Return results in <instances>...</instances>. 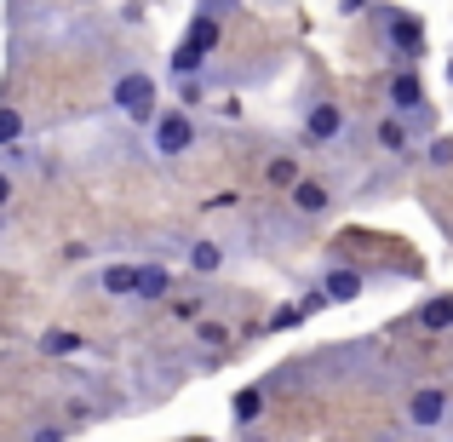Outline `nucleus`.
I'll use <instances>...</instances> for the list:
<instances>
[{
	"label": "nucleus",
	"mask_w": 453,
	"mask_h": 442,
	"mask_svg": "<svg viewBox=\"0 0 453 442\" xmlns=\"http://www.w3.org/2000/svg\"><path fill=\"white\" fill-rule=\"evenodd\" d=\"M184 41H196L201 52H219L224 23H219V18H207V12H196V18H189V29H184Z\"/></svg>",
	"instance_id": "17"
},
{
	"label": "nucleus",
	"mask_w": 453,
	"mask_h": 442,
	"mask_svg": "<svg viewBox=\"0 0 453 442\" xmlns=\"http://www.w3.org/2000/svg\"><path fill=\"white\" fill-rule=\"evenodd\" d=\"M207 64H212V52H201L196 41H178L173 52H166V75H173V81H189V75H207Z\"/></svg>",
	"instance_id": "11"
},
{
	"label": "nucleus",
	"mask_w": 453,
	"mask_h": 442,
	"mask_svg": "<svg viewBox=\"0 0 453 442\" xmlns=\"http://www.w3.org/2000/svg\"><path fill=\"white\" fill-rule=\"evenodd\" d=\"M0 230H6V213H0Z\"/></svg>",
	"instance_id": "32"
},
{
	"label": "nucleus",
	"mask_w": 453,
	"mask_h": 442,
	"mask_svg": "<svg viewBox=\"0 0 453 442\" xmlns=\"http://www.w3.org/2000/svg\"><path fill=\"white\" fill-rule=\"evenodd\" d=\"M293 178H299V161H293V155H270L265 161V190H288Z\"/></svg>",
	"instance_id": "19"
},
{
	"label": "nucleus",
	"mask_w": 453,
	"mask_h": 442,
	"mask_svg": "<svg viewBox=\"0 0 453 442\" xmlns=\"http://www.w3.org/2000/svg\"><path fill=\"white\" fill-rule=\"evenodd\" d=\"M344 18H362V12H373V0H339Z\"/></svg>",
	"instance_id": "29"
},
{
	"label": "nucleus",
	"mask_w": 453,
	"mask_h": 442,
	"mask_svg": "<svg viewBox=\"0 0 453 442\" xmlns=\"http://www.w3.org/2000/svg\"><path fill=\"white\" fill-rule=\"evenodd\" d=\"M138 288V265H104L98 270V293L104 299H133Z\"/></svg>",
	"instance_id": "14"
},
{
	"label": "nucleus",
	"mask_w": 453,
	"mask_h": 442,
	"mask_svg": "<svg viewBox=\"0 0 453 442\" xmlns=\"http://www.w3.org/2000/svg\"><path fill=\"white\" fill-rule=\"evenodd\" d=\"M385 104H390V115H431V98H425V81H419V69L413 64H396V75L385 81Z\"/></svg>",
	"instance_id": "5"
},
{
	"label": "nucleus",
	"mask_w": 453,
	"mask_h": 442,
	"mask_svg": "<svg viewBox=\"0 0 453 442\" xmlns=\"http://www.w3.org/2000/svg\"><path fill=\"white\" fill-rule=\"evenodd\" d=\"M448 431H453V414H448Z\"/></svg>",
	"instance_id": "33"
},
{
	"label": "nucleus",
	"mask_w": 453,
	"mask_h": 442,
	"mask_svg": "<svg viewBox=\"0 0 453 442\" xmlns=\"http://www.w3.org/2000/svg\"><path fill=\"white\" fill-rule=\"evenodd\" d=\"M373 23H379V41H385V52L396 58V64H419V58H425V23L413 18V12L379 6Z\"/></svg>",
	"instance_id": "3"
},
{
	"label": "nucleus",
	"mask_w": 453,
	"mask_h": 442,
	"mask_svg": "<svg viewBox=\"0 0 453 442\" xmlns=\"http://www.w3.org/2000/svg\"><path fill=\"white\" fill-rule=\"evenodd\" d=\"M373 144L402 161V155H413V144H419V127H413L408 115H390V110H385V115L373 121Z\"/></svg>",
	"instance_id": "9"
},
{
	"label": "nucleus",
	"mask_w": 453,
	"mask_h": 442,
	"mask_svg": "<svg viewBox=\"0 0 453 442\" xmlns=\"http://www.w3.org/2000/svg\"><path fill=\"white\" fill-rule=\"evenodd\" d=\"M196 345L201 351H230V328H224V322H196Z\"/></svg>",
	"instance_id": "21"
},
{
	"label": "nucleus",
	"mask_w": 453,
	"mask_h": 442,
	"mask_svg": "<svg viewBox=\"0 0 453 442\" xmlns=\"http://www.w3.org/2000/svg\"><path fill=\"white\" fill-rule=\"evenodd\" d=\"M23 138H29V121H23V110L0 98V155H6V150H18Z\"/></svg>",
	"instance_id": "16"
},
{
	"label": "nucleus",
	"mask_w": 453,
	"mask_h": 442,
	"mask_svg": "<svg viewBox=\"0 0 453 442\" xmlns=\"http://www.w3.org/2000/svg\"><path fill=\"white\" fill-rule=\"evenodd\" d=\"M242 442H270V437H253V431H247V437H242Z\"/></svg>",
	"instance_id": "30"
},
{
	"label": "nucleus",
	"mask_w": 453,
	"mask_h": 442,
	"mask_svg": "<svg viewBox=\"0 0 453 442\" xmlns=\"http://www.w3.org/2000/svg\"><path fill=\"white\" fill-rule=\"evenodd\" d=\"M419 161L431 167V173H448V167H453V138H425Z\"/></svg>",
	"instance_id": "20"
},
{
	"label": "nucleus",
	"mask_w": 453,
	"mask_h": 442,
	"mask_svg": "<svg viewBox=\"0 0 453 442\" xmlns=\"http://www.w3.org/2000/svg\"><path fill=\"white\" fill-rule=\"evenodd\" d=\"M12 196H18V178H12V167L0 161V213L12 207Z\"/></svg>",
	"instance_id": "24"
},
{
	"label": "nucleus",
	"mask_w": 453,
	"mask_h": 442,
	"mask_svg": "<svg viewBox=\"0 0 453 442\" xmlns=\"http://www.w3.org/2000/svg\"><path fill=\"white\" fill-rule=\"evenodd\" d=\"M281 196H288L293 219H327V213H333V184H327V178H304L299 173Z\"/></svg>",
	"instance_id": "7"
},
{
	"label": "nucleus",
	"mask_w": 453,
	"mask_h": 442,
	"mask_svg": "<svg viewBox=\"0 0 453 442\" xmlns=\"http://www.w3.org/2000/svg\"><path fill=\"white\" fill-rule=\"evenodd\" d=\"M64 437H69V425H41L29 442H64Z\"/></svg>",
	"instance_id": "28"
},
{
	"label": "nucleus",
	"mask_w": 453,
	"mask_h": 442,
	"mask_svg": "<svg viewBox=\"0 0 453 442\" xmlns=\"http://www.w3.org/2000/svg\"><path fill=\"white\" fill-rule=\"evenodd\" d=\"M110 104H115V115H127L133 127H150L155 110H161V81H155L150 69H127V75L110 81Z\"/></svg>",
	"instance_id": "1"
},
{
	"label": "nucleus",
	"mask_w": 453,
	"mask_h": 442,
	"mask_svg": "<svg viewBox=\"0 0 453 442\" xmlns=\"http://www.w3.org/2000/svg\"><path fill=\"white\" fill-rule=\"evenodd\" d=\"M448 414H453V397H448L442 385H413L408 402H402V425H408V431H419V437L442 431Z\"/></svg>",
	"instance_id": "4"
},
{
	"label": "nucleus",
	"mask_w": 453,
	"mask_h": 442,
	"mask_svg": "<svg viewBox=\"0 0 453 442\" xmlns=\"http://www.w3.org/2000/svg\"><path fill=\"white\" fill-rule=\"evenodd\" d=\"M448 87H453V58H448Z\"/></svg>",
	"instance_id": "31"
},
{
	"label": "nucleus",
	"mask_w": 453,
	"mask_h": 442,
	"mask_svg": "<svg viewBox=\"0 0 453 442\" xmlns=\"http://www.w3.org/2000/svg\"><path fill=\"white\" fill-rule=\"evenodd\" d=\"M299 310H304V316H316V310H327V293H321V288H310V293L299 299Z\"/></svg>",
	"instance_id": "26"
},
{
	"label": "nucleus",
	"mask_w": 453,
	"mask_h": 442,
	"mask_svg": "<svg viewBox=\"0 0 453 442\" xmlns=\"http://www.w3.org/2000/svg\"><path fill=\"white\" fill-rule=\"evenodd\" d=\"M201 12H207V18H230V12H235V0H201Z\"/></svg>",
	"instance_id": "27"
},
{
	"label": "nucleus",
	"mask_w": 453,
	"mask_h": 442,
	"mask_svg": "<svg viewBox=\"0 0 453 442\" xmlns=\"http://www.w3.org/2000/svg\"><path fill=\"white\" fill-rule=\"evenodd\" d=\"M413 328H425V333H448L453 328V293H431L419 310H413Z\"/></svg>",
	"instance_id": "13"
},
{
	"label": "nucleus",
	"mask_w": 453,
	"mask_h": 442,
	"mask_svg": "<svg viewBox=\"0 0 453 442\" xmlns=\"http://www.w3.org/2000/svg\"><path fill=\"white\" fill-rule=\"evenodd\" d=\"M133 299L138 305H155V299H173V270L166 265H138V288H133Z\"/></svg>",
	"instance_id": "12"
},
{
	"label": "nucleus",
	"mask_w": 453,
	"mask_h": 442,
	"mask_svg": "<svg viewBox=\"0 0 453 442\" xmlns=\"http://www.w3.org/2000/svg\"><path fill=\"white\" fill-rule=\"evenodd\" d=\"M178 87V110H196L201 98H207V75H189V81H173Z\"/></svg>",
	"instance_id": "23"
},
{
	"label": "nucleus",
	"mask_w": 453,
	"mask_h": 442,
	"mask_svg": "<svg viewBox=\"0 0 453 442\" xmlns=\"http://www.w3.org/2000/svg\"><path fill=\"white\" fill-rule=\"evenodd\" d=\"M344 127H350V121H344V110H339L333 98H321V92H316V98L304 104V138H310V144L333 150V144L344 138Z\"/></svg>",
	"instance_id": "6"
},
{
	"label": "nucleus",
	"mask_w": 453,
	"mask_h": 442,
	"mask_svg": "<svg viewBox=\"0 0 453 442\" xmlns=\"http://www.w3.org/2000/svg\"><path fill=\"white\" fill-rule=\"evenodd\" d=\"M258 414H265V391H258V385H242V391L230 397V420L242 425V431H253Z\"/></svg>",
	"instance_id": "15"
},
{
	"label": "nucleus",
	"mask_w": 453,
	"mask_h": 442,
	"mask_svg": "<svg viewBox=\"0 0 453 442\" xmlns=\"http://www.w3.org/2000/svg\"><path fill=\"white\" fill-rule=\"evenodd\" d=\"M64 420H69V425H92V420H98V408H92V402H69Z\"/></svg>",
	"instance_id": "25"
},
{
	"label": "nucleus",
	"mask_w": 453,
	"mask_h": 442,
	"mask_svg": "<svg viewBox=\"0 0 453 442\" xmlns=\"http://www.w3.org/2000/svg\"><path fill=\"white\" fill-rule=\"evenodd\" d=\"M321 293H327V305H356L367 293V270L362 265H327L321 270Z\"/></svg>",
	"instance_id": "10"
},
{
	"label": "nucleus",
	"mask_w": 453,
	"mask_h": 442,
	"mask_svg": "<svg viewBox=\"0 0 453 442\" xmlns=\"http://www.w3.org/2000/svg\"><path fill=\"white\" fill-rule=\"evenodd\" d=\"M184 265H189V276H224L230 270V242L224 236H189Z\"/></svg>",
	"instance_id": "8"
},
{
	"label": "nucleus",
	"mask_w": 453,
	"mask_h": 442,
	"mask_svg": "<svg viewBox=\"0 0 453 442\" xmlns=\"http://www.w3.org/2000/svg\"><path fill=\"white\" fill-rule=\"evenodd\" d=\"M299 322H310L299 305H281V310H270V316H265V328H258V333H293Z\"/></svg>",
	"instance_id": "22"
},
{
	"label": "nucleus",
	"mask_w": 453,
	"mask_h": 442,
	"mask_svg": "<svg viewBox=\"0 0 453 442\" xmlns=\"http://www.w3.org/2000/svg\"><path fill=\"white\" fill-rule=\"evenodd\" d=\"M150 133V155L155 161H184L189 150H196V138H201V127H196V115L189 110H155V121L144 127Z\"/></svg>",
	"instance_id": "2"
},
{
	"label": "nucleus",
	"mask_w": 453,
	"mask_h": 442,
	"mask_svg": "<svg viewBox=\"0 0 453 442\" xmlns=\"http://www.w3.org/2000/svg\"><path fill=\"white\" fill-rule=\"evenodd\" d=\"M41 351L46 356H81V351H87V339H81L75 328H52V333H41Z\"/></svg>",
	"instance_id": "18"
}]
</instances>
